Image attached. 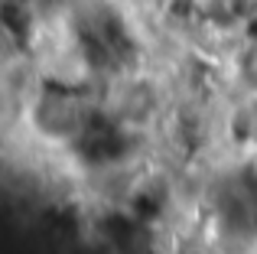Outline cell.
Instances as JSON below:
<instances>
[{
  "label": "cell",
  "instance_id": "cell-1",
  "mask_svg": "<svg viewBox=\"0 0 257 254\" xmlns=\"http://www.w3.org/2000/svg\"><path fill=\"white\" fill-rule=\"evenodd\" d=\"M30 121L36 127L39 137L46 140H82L85 131L91 127V108L69 88H46L33 98L30 104Z\"/></svg>",
  "mask_w": 257,
  "mask_h": 254
},
{
  "label": "cell",
  "instance_id": "cell-5",
  "mask_svg": "<svg viewBox=\"0 0 257 254\" xmlns=\"http://www.w3.org/2000/svg\"><path fill=\"white\" fill-rule=\"evenodd\" d=\"M247 254H257V241H254V244H251V248H247Z\"/></svg>",
  "mask_w": 257,
  "mask_h": 254
},
{
  "label": "cell",
  "instance_id": "cell-3",
  "mask_svg": "<svg viewBox=\"0 0 257 254\" xmlns=\"http://www.w3.org/2000/svg\"><path fill=\"white\" fill-rule=\"evenodd\" d=\"M257 0H199V13L218 30L244 26V20L254 13Z\"/></svg>",
  "mask_w": 257,
  "mask_h": 254
},
{
  "label": "cell",
  "instance_id": "cell-4",
  "mask_svg": "<svg viewBox=\"0 0 257 254\" xmlns=\"http://www.w3.org/2000/svg\"><path fill=\"white\" fill-rule=\"evenodd\" d=\"M244 49L238 52V62H234V69H238V82L244 85V91H251L257 98V36H244Z\"/></svg>",
  "mask_w": 257,
  "mask_h": 254
},
{
  "label": "cell",
  "instance_id": "cell-2",
  "mask_svg": "<svg viewBox=\"0 0 257 254\" xmlns=\"http://www.w3.org/2000/svg\"><path fill=\"white\" fill-rule=\"evenodd\" d=\"M114 117L124 131H134V127H147L157 121L160 114V88L147 78H124L114 91V104H111Z\"/></svg>",
  "mask_w": 257,
  "mask_h": 254
},
{
  "label": "cell",
  "instance_id": "cell-6",
  "mask_svg": "<svg viewBox=\"0 0 257 254\" xmlns=\"http://www.w3.org/2000/svg\"><path fill=\"white\" fill-rule=\"evenodd\" d=\"M140 4H160V0H140Z\"/></svg>",
  "mask_w": 257,
  "mask_h": 254
}]
</instances>
